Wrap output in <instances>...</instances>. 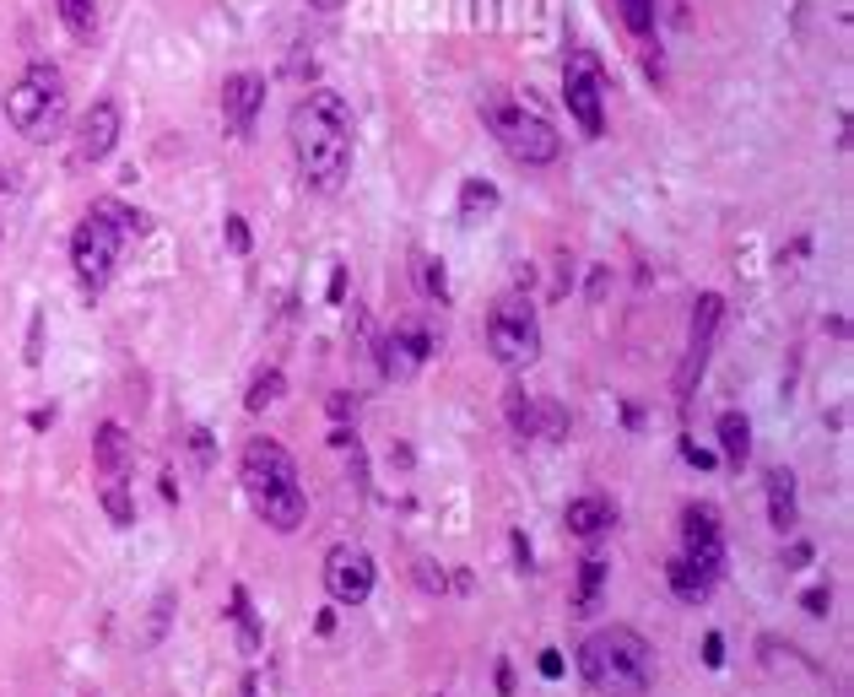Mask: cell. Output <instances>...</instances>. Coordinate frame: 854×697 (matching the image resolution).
<instances>
[{
    "instance_id": "60d3db41",
    "label": "cell",
    "mask_w": 854,
    "mask_h": 697,
    "mask_svg": "<svg viewBox=\"0 0 854 697\" xmlns=\"http://www.w3.org/2000/svg\"><path fill=\"white\" fill-rule=\"evenodd\" d=\"M536 670H541L546 681H563V676H568V660H563V649H541Z\"/></svg>"
},
{
    "instance_id": "4316f807",
    "label": "cell",
    "mask_w": 854,
    "mask_h": 697,
    "mask_svg": "<svg viewBox=\"0 0 854 697\" xmlns=\"http://www.w3.org/2000/svg\"><path fill=\"white\" fill-rule=\"evenodd\" d=\"M617 11H622V28L638 38V44H655V22H660V11L649 6V0H617Z\"/></svg>"
},
{
    "instance_id": "2e32d148",
    "label": "cell",
    "mask_w": 854,
    "mask_h": 697,
    "mask_svg": "<svg viewBox=\"0 0 854 697\" xmlns=\"http://www.w3.org/2000/svg\"><path fill=\"white\" fill-rule=\"evenodd\" d=\"M763 498H768V525L779 535H795L800 508H795V471L790 465H768L763 471Z\"/></svg>"
},
{
    "instance_id": "8fae6325",
    "label": "cell",
    "mask_w": 854,
    "mask_h": 697,
    "mask_svg": "<svg viewBox=\"0 0 854 697\" xmlns=\"http://www.w3.org/2000/svg\"><path fill=\"white\" fill-rule=\"evenodd\" d=\"M438 352V341H433V330L422 325V319H400L395 330H384L379 341H373V357H379V373L384 379H395V384H406V379H417V373L427 368V357Z\"/></svg>"
},
{
    "instance_id": "11a10c76",
    "label": "cell",
    "mask_w": 854,
    "mask_h": 697,
    "mask_svg": "<svg viewBox=\"0 0 854 697\" xmlns=\"http://www.w3.org/2000/svg\"><path fill=\"white\" fill-rule=\"evenodd\" d=\"M309 6H314V11H341L346 0H309Z\"/></svg>"
},
{
    "instance_id": "ab89813d",
    "label": "cell",
    "mask_w": 854,
    "mask_h": 697,
    "mask_svg": "<svg viewBox=\"0 0 854 697\" xmlns=\"http://www.w3.org/2000/svg\"><path fill=\"white\" fill-rule=\"evenodd\" d=\"M22 357H28V368L44 363V314H33V325H28V352H22Z\"/></svg>"
},
{
    "instance_id": "5b68a950",
    "label": "cell",
    "mask_w": 854,
    "mask_h": 697,
    "mask_svg": "<svg viewBox=\"0 0 854 697\" xmlns=\"http://www.w3.org/2000/svg\"><path fill=\"white\" fill-rule=\"evenodd\" d=\"M65 109H71L65 76H60V65H49V60H33L28 71H22V82L6 92V125L28 141H55L65 130Z\"/></svg>"
},
{
    "instance_id": "5bb4252c",
    "label": "cell",
    "mask_w": 854,
    "mask_h": 697,
    "mask_svg": "<svg viewBox=\"0 0 854 697\" xmlns=\"http://www.w3.org/2000/svg\"><path fill=\"white\" fill-rule=\"evenodd\" d=\"M130 465H136V444H130L125 422H103L98 433H92V471L103 481H125Z\"/></svg>"
},
{
    "instance_id": "e575fe53",
    "label": "cell",
    "mask_w": 854,
    "mask_h": 697,
    "mask_svg": "<svg viewBox=\"0 0 854 697\" xmlns=\"http://www.w3.org/2000/svg\"><path fill=\"white\" fill-rule=\"evenodd\" d=\"M325 411H330V422H352L357 417V395L352 390H330L325 395Z\"/></svg>"
},
{
    "instance_id": "52a82bcc",
    "label": "cell",
    "mask_w": 854,
    "mask_h": 697,
    "mask_svg": "<svg viewBox=\"0 0 854 697\" xmlns=\"http://www.w3.org/2000/svg\"><path fill=\"white\" fill-rule=\"evenodd\" d=\"M119 244H125V238H119V227L103 217L98 206L76 222V233H71V271H76V281H82V292L98 298V292L114 281V271H119Z\"/></svg>"
},
{
    "instance_id": "484cf974",
    "label": "cell",
    "mask_w": 854,
    "mask_h": 697,
    "mask_svg": "<svg viewBox=\"0 0 854 697\" xmlns=\"http://www.w3.org/2000/svg\"><path fill=\"white\" fill-rule=\"evenodd\" d=\"M98 503H103V514H109L114 530H130V525H136V498H130V481H103V487H98Z\"/></svg>"
},
{
    "instance_id": "3957f363",
    "label": "cell",
    "mask_w": 854,
    "mask_h": 697,
    "mask_svg": "<svg viewBox=\"0 0 854 697\" xmlns=\"http://www.w3.org/2000/svg\"><path fill=\"white\" fill-rule=\"evenodd\" d=\"M579 676L595 697H649L655 692V643L638 627H595L579 643Z\"/></svg>"
},
{
    "instance_id": "9a60e30c",
    "label": "cell",
    "mask_w": 854,
    "mask_h": 697,
    "mask_svg": "<svg viewBox=\"0 0 854 697\" xmlns=\"http://www.w3.org/2000/svg\"><path fill=\"white\" fill-rule=\"evenodd\" d=\"M563 525L568 535H579V541H600V535H611L617 525V503L600 498V492H584V498H568L563 508Z\"/></svg>"
},
{
    "instance_id": "d4e9b609",
    "label": "cell",
    "mask_w": 854,
    "mask_h": 697,
    "mask_svg": "<svg viewBox=\"0 0 854 697\" xmlns=\"http://www.w3.org/2000/svg\"><path fill=\"white\" fill-rule=\"evenodd\" d=\"M282 395H287V373L271 363V368H260L255 379H249V390H244V411H255V417H260V411H265V406H276Z\"/></svg>"
},
{
    "instance_id": "681fc988",
    "label": "cell",
    "mask_w": 854,
    "mask_h": 697,
    "mask_svg": "<svg viewBox=\"0 0 854 697\" xmlns=\"http://www.w3.org/2000/svg\"><path fill=\"white\" fill-rule=\"evenodd\" d=\"M336 611H341V606H325V611L314 616V633H319V638H330V633H336Z\"/></svg>"
},
{
    "instance_id": "836d02e7",
    "label": "cell",
    "mask_w": 854,
    "mask_h": 697,
    "mask_svg": "<svg viewBox=\"0 0 854 697\" xmlns=\"http://www.w3.org/2000/svg\"><path fill=\"white\" fill-rule=\"evenodd\" d=\"M190 454L200 471H211V460H217V438H211V427H190Z\"/></svg>"
},
{
    "instance_id": "7bdbcfd3",
    "label": "cell",
    "mask_w": 854,
    "mask_h": 697,
    "mask_svg": "<svg viewBox=\"0 0 854 697\" xmlns=\"http://www.w3.org/2000/svg\"><path fill=\"white\" fill-rule=\"evenodd\" d=\"M703 665L725 670V633H703Z\"/></svg>"
},
{
    "instance_id": "74e56055",
    "label": "cell",
    "mask_w": 854,
    "mask_h": 697,
    "mask_svg": "<svg viewBox=\"0 0 854 697\" xmlns=\"http://www.w3.org/2000/svg\"><path fill=\"white\" fill-rule=\"evenodd\" d=\"M509 552H514V568H519V573H536V552H530L525 530H514V535H509Z\"/></svg>"
},
{
    "instance_id": "277c9868",
    "label": "cell",
    "mask_w": 854,
    "mask_h": 697,
    "mask_svg": "<svg viewBox=\"0 0 854 697\" xmlns=\"http://www.w3.org/2000/svg\"><path fill=\"white\" fill-rule=\"evenodd\" d=\"M482 119H487V130L498 136V146L514 157V163L546 168V163H557V157H563V136H557V125L530 98L492 92V98L482 103Z\"/></svg>"
},
{
    "instance_id": "4fadbf2b",
    "label": "cell",
    "mask_w": 854,
    "mask_h": 697,
    "mask_svg": "<svg viewBox=\"0 0 854 697\" xmlns=\"http://www.w3.org/2000/svg\"><path fill=\"white\" fill-rule=\"evenodd\" d=\"M260 103H265V76L233 71L228 82H222V114H228V125L238 130V136H249V130H255Z\"/></svg>"
},
{
    "instance_id": "44dd1931",
    "label": "cell",
    "mask_w": 854,
    "mask_h": 697,
    "mask_svg": "<svg viewBox=\"0 0 854 697\" xmlns=\"http://www.w3.org/2000/svg\"><path fill=\"white\" fill-rule=\"evenodd\" d=\"M665 584H671V595L682 600V606H692V611H698L703 600L714 595V584H709V579H698V573H692L687 562H682V552H676L671 562H665Z\"/></svg>"
},
{
    "instance_id": "83f0119b",
    "label": "cell",
    "mask_w": 854,
    "mask_h": 697,
    "mask_svg": "<svg viewBox=\"0 0 854 697\" xmlns=\"http://www.w3.org/2000/svg\"><path fill=\"white\" fill-rule=\"evenodd\" d=\"M417 287H422V298L449 303V271H444L438 254H417Z\"/></svg>"
},
{
    "instance_id": "f546056e",
    "label": "cell",
    "mask_w": 854,
    "mask_h": 697,
    "mask_svg": "<svg viewBox=\"0 0 854 697\" xmlns=\"http://www.w3.org/2000/svg\"><path fill=\"white\" fill-rule=\"evenodd\" d=\"M411 584H417L422 595L444 600L449 595V568H444V562H433V557H417V562H411Z\"/></svg>"
},
{
    "instance_id": "816d5d0a",
    "label": "cell",
    "mask_w": 854,
    "mask_h": 697,
    "mask_svg": "<svg viewBox=\"0 0 854 697\" xmlns=\"http://www.w3.org/2000/svg\"><path fill=\"white\" fill-rule=\"evenodd\" d=\"M622 427H633V433H638V427H644V411H638L633 400H627V406H622Z\"/></svg>"
},
{
    "instance_id": "1f68e13d",
    "label": "cell",
    "mask_w": 854,
    "mask_h": 697,
    "mask_svg": "<svg viewBox=\"0 0 854 697\" xmlns=\"http://www.w3.org/2000/svg\"><path fill=\"white\" fill-rule=\"evenodd\" d=\"M98 211H103V217H109V222L119 227V238H141V233H146V227H152V222H146V217H141V211H130V206H119V200H98Z\"/></svg>"
},
{
    "instance_id": "b9f144b4",
    "label": "cell",
    "mask_w": 854,
    "mask_h": 697,
    "mask_svg": "<svg viewBox=\"0 0 854 697\" xmlns=\"http://www.w3.org/2000/svg\"><path fill=\"white\" fill-rule=\"evenodd\" d=\"M606 292H611V265H595V271H590V287H584V298L600 308V303H606Z\"/></svg>"
},
{
    "instance_id": "7a4b0ae2",
    "label": "cell",
    "mask_w": 854,
    "mask_h": 697,
    "mask_svg": "<svg viewBox=\"0 0 854 697\" xmlns=\"http://www.w3.org/2000/svg\"><path fill=\"white\" fill-rule=\"evenodd\" d=\"M238 487H244V498L265 530H276V535L303 530L309 492L298 487V460L287 454L282 438H265V433L249 438L244 454H238Z\"/></svg>"
},
{
    "instance_id": "ac0fdd59",
    "label": "cell",
    "mask_w": 854,
    "mask_h": 697,
    "mask_svg": "<svg viewBox=\"0 0 854 697\" xmlns=\"http://www.w3.org/2000/svg\"><path fill=\"white\" fill-rule=\"evenodd\" d=\"M714 433H719V454H725L730 471H746L752 465V417L730 406V411H719Z\"/></svg>"
},
{
    "instance_id": "ba28073f",
    "label": "cell",
    "mask_w": 854,
    "mask_h": 697,
    "mask_svg": "<svg viewBox=\"0 0 854 697\" xmlns=\"http://www.w3.org/2000/svg\"><path fill=\"white\" fill-rule=\"evenodd\" d=\"M719 325H725V298H719V292H698L692 319H687V352H682V368H676V406H687L692 390L703 384V373H709Z\"/></svg>"
},
{
    "instance_id": "f35d334b",
    "label": "cell",
    "mask_w": 854,
    "mask_h": 697,
    "mask_svg": "<svg viewBox=\"0 0 854 697\" xmlns=\"http://www.w3.org/2000/svg\"><path fill=\"white\" fill-rule=\"evenodd\" d=\"M249 244H255V238H249V217H238V211H233V217H228V249L249 254Z\"/></svg>"
},
{
    "instance_id": "f5cc1de1",
    "label": "cell",
    "mask_w": 854,
    "mask_h": 697,
    "mask_svg": "<svg viewBox=\"0 0 854 697\" xmlns=\"http://www.w3.org/2000/svg\"><path fill=\"white\" fill-rule=\"evenodd\" d=\"M390 465H411V449L406 444H390Z\"/></svg>"
},
{
    "instance_id": "8d00e7d4",
    "label": "cell",
    "mask_w": 854,
    "mask_h": 697,
    "mask_svg": "<svg viewBox=\"0 0 854 697\" xmlns=\"http://www.w3.org/2000/svg\"><path fill=\"white\" fill-rule=\"evenodd\" d=\"M800 611H806V616H827V611H833V589H827V584H811L806 595H800Z\"/></svg>"
},
{
    "instance_id": "d590c367",
    "label": "cell",
    "mask_w": 854,
    "mask_h": 697,
    "mask_svg": "<svg viewBox=\"0 0 854 697\" xmlns=\"http://www.w3.org/2000/svg\"><path fill=\"white\" fill-rule=\"evenodd\" d=\"M811 557H817V546H811V541H790V546H784V557H779V568H784V573L811 568Z\"/></svg>"
},
{
    "instance_id": "d6a6232c",
    "label": "cell",
    "mask_w": 854,
    "mask_h": 697,
    "mask_svg": "<svg viewBox=\"0 0 854 697\" xmlns=\"http://www.w3.org/2000/svg\"><path fill=\"white\" fill-rule=\"evenodd\" d=\"M173 606H179V600H173V589H163V595L152 600V616H146V643H163L168 638V622H173Z\"/></svg>"
},
{
    "instance_id": "603a6c76",
    "label": "cell",
    "mask_w": 854,
    "mask_h": 697,
    "mask_svg": "<svg viewBox=\"0 0 854 697\" xmlns=\"http://www.w3.org/2000/svg\"><path fill=\"white\" fill-rule=\"evenodd\" d=\"M682 562L698 573V579L719 584L725 579V541H682Z\"/></svg>"
},
{
    "instance_id": "7c38bea8",
    "label": "cell",
    "mask_w": 854,
    "mask_h": 697,
    "mask_svg": "<svg viewBox=\"0 0 854 697\" xmlns=\"http://www.w3.org/2000/svg\"><path fill=\"white\" fill-rule=\"evenodd\" d=\"M119 130H125V119H119V103L98 98L92 109L82 114V125H76V146H71V163L76 168H98L103 157L119 146Z\"/></svg>"
},
{
    "instance_id": "bcb514c9",
    "label": "cell",
    "mask_w": 854,
    "mask_h": 697,
    "mask_svg": "<svg viewBox=\"0 0 854 697\" xmlns=\"http://www.w3.org/2000/svg\"><path fill=\"white\" fill-rule=\"evenodd\" d=\"M476 589V573L471 568H449V595H471Z\"/></svg>"
},
{
    "instance_id": "30bf717a",
    "label": "cell",
    "mask_w": 854,
    "mask_h": 697,
    "mask_svg": "<svg viewBox=\"0 0 854 697\" xmlns=\"http://www.w3.org/2000/svg\"><path fill=\"white\" fill-rule=\"evenodd\" d=\"M319 573H325L330 606H346V611L368 606L373 584H379V562H373V552H368V546H357V541H336V546H330Z\"/></svg>"
},
{
    "instance_id": "6da1fadb",
    "label": "cell",
    "mask_w": 854,
    "mask_h": 697,
    "mask_svg": "<svg viewBox=\"0 0 854 697\" xmlns=\"http://www.w3.org/2000/svg\"><path fill=\"white\" fill-rule=\"evenodd\" d=\"M287 141L309 190H341V179L352 173V109H346V98L330 87H314L292 109Z\"/></svg>"
},
{
    "instance_id": "ffe728a7",
    "label": "cell",
    "mask_w": 854,
    "mask_h": 697,
    "mask_svg": "<svg viewBox=\"0 0 854 697\" xmlns=\"http://www.w3.org/2000/svg\"><path fill=\"white\" fill-rule=\"evenodd\" d=\"M228 622L238 627V649H244V654H260V643H265V627H260L255 606H249V589H244V584H233V600H228Z\"/></svg>"
},
{
    "instance_id": "4dcf8cb0",
    "label": "cell",
    "mask_w": 854,
    "mask_h": 697,
    "mask_svg": "<svg viewBox=\"0 0 854 697\" xmlns=\"http://www.w3.org/2000/svg\"><path fill=\"white\" fill-rule=\"evenodd\" d=\"M536 438H546V444H563L568 438V411L557 400H536Z\"/></svg>"
},
{
    "instance_id": "f6af8a7d",
    "label": "cell",
    "mask_w": 854,
    "mask_h": 697,
    "mask_svg": "<svg viewBox=\"0 0 854 697\" xmlns=\"http://www.w3.org/2000/svg\"><path fill=\"white\" fill-rule=\"evenodd\" d=\"M492 687H498V697H514V692H519L514 665H509V660H498V665H492Z\"/></svg>"
},
{
    "instance_id": "f907efd6",
    "label": "cell",
    "mask_w": 854,
    "mask_h": 697,
    "mask_svg": "<svg viewBox=\"0 0 854 697\" xmlns=\"http://www.w3.org/2000/svg\"><path fill=\"white\" fill-rule=\"evenodd\" d=\"M28 427H33V433H44V427H55V406H38V411H28Z\"/></svg>"
},
{
    "instance_id": "7402d4cb",
    "label": "cell",
    "mask_w": 854,
    "mask_h": 697,
    "mask_svg": "<svg viewBox=\"0 0 854 697\" xmlns=\"http://www.w3.org/2000/svg\"><path fill=\"white\" fill-rule=\"evenodd\" d=\"M503 422H509L514 438H536V395H530L519 379L503 390Z\"/></svg>"
},
{
    "instance_id": "8992f818",
    "label": "cell",
    "mask_w": 854,
    "mask_h": 697,
    "mask_svg": "<svg viewBox=\"0 0 854 697\" xmlns=\"http://www.w3.org/2000/svg\"><path fill=\"white\" fill-rule=\"evenodd\" d=\"M487 346L503 368H530L541 357V319L530 292H503L487 314Z\"/></svg>"
},
{
    "instance_id": "db71d44e",
    "label": "cell",
    "mask_w": 854,
    "mask_h": 697,
    "mask_svg": "<svg viewBox=\"0 0 854 697\" xmlns=\"http://www.w3.org/2000/svg\"><path fill=\"white\" fill-rule=\"evenodd\" d=\"M11 184H17V173H11L6 163H0V195H11Z\"/></svg>"
},
{
    "instance_id": "cb8c5ba5",
    "label": "cell",
    "mask_w": 854,
    "mask_h": 697,
    "mask_svg": "<svg viewBox=\"0 0 854 697\" xmlns=\"http://www.w3.org/2000/svg\"><path fill=\"white\" fill-rule=\"evenodd\" d=\"M682 541H725V519L714 503H687L682 508Z\"/></svg>"
},
{
    "instance_id": "ee69618b",
    "label": "cell",
    "mask_w": 854,
    "mask_h": 697,
    "mask_svg": "<svg viewBox=\"0 0 854 697\" xmlns=\"http://www.w3.org/2000/svg\"><path fill=\"white\" fill-rule=\"evenodd\" d=\"M682 460H687V465H698V471H714L719 454H714V449H698L692 438H682Z\"/></svg>"
},
{
    "instance_id": "f1b7e54d",
    "label": "cell",
    "mask_w": 854,
    "mask_h": 697,
    "mask_svg": "<svg viewBox=\"0 0 854 697\" xmlns=\"http://www.w3.org/2000/svg\"><path fill=\"white\" fill-rule=\"evenodd\" d=\"M60 22L71 28V38H92L98 33V0H55Z\"/></svg>"
},
{
    "instance_id": "9c48e42d",
    "label": "cell",
    "mask_w": 854,
    "mask_h": 697,
    "mask_svg": "<svg viewBox=\"0 0 854 697\" xmlns=\"http://www.w3.org/2000/svg\"><path fill=\"white\" fill-rule=\"evenodd\" d=\"M563 103L573 114V125L584 136H606V71L590 49H568L563 60Z\"/></svg>"
},
{
    "instance_id": "e0dca14e",
    "label": "cell",
    "mask_w": 854,
    "mask_h": 697,
    "mask_svg": "<svg viewBox=\"0 0 854 697\" xmlns=\"http://www.w3.org/2000/svg\"><path fill=\"white\" fill-rule=\"evenodd\" d=\"M606 584H611V562L606 557H584L579 573H573V595H568L573 616H595L600 606H606Z\"/></svg>"
},
{
    "instance_id": "7dc6e473",
    "label": "cell",
    "mask_w": 854,
    "mask_h": 697,
    "mask_svg": "<svg viewBox=\"0 0 854 697\" xmlns=\"http://www.w3.org/2000/svg\"><path fill=\"white\" fill-rule=\"evenodd\" d=\"M811 254V238L800 233V238H790V249H779V265H795V260H806Z\"/></svg>"
},
{
    "instance_id": "d6986e66",
    "label": "cell",
    "mask_w": 854,
    "mask_h": 697,
    "mask_svg": "<svg viewBox=\"0 0 854 697\" xmlns=\"http://www.w3.org/2000/svg\"><path fill=\"white\" fill-rule=\"evenodd\" d=\"M498 206H503V195H498V184L492 179H465L460 184V222L465 227H482V222H492L498 217Z\"/></svg>"
},
{
    "instance_id": "c3c4849f",
    "label": "cell",
    "mask_w": 854,
    "mask_h": 697,
    "mask_svg": "<svg viewBox=\"0 0 854 697\" xmlns=\"http://www.w3.org/2000/svg\"><path fill=\"white\" fill-rule=\"evenodd\" d=\"M330 303H346V265H336V271H330Z\"/></svg>"
}]
</instances>
